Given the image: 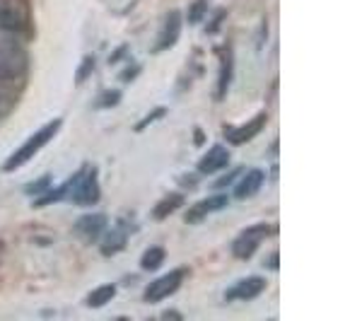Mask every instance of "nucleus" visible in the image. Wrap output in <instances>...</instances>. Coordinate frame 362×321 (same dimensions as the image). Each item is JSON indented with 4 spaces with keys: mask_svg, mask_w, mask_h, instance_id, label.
Masks as SVG:
<instances>
[{
    "mask_svg": "<svg viewBox=\"0 0 362 321\" xmlns=\"http://www.w3.org/2000/svg\"><path fill=\"white\" fill-rule=\"evenodd\" d=\"M27 56L17 34L0 27V80H15L25 73Z\"/></svg>",
    "mask_w": 362,
    "mask_h": 321,
    "instance_id": "obj_1",
    "label": "nucleus"
},
{
    "mask_svg": "<svg viewBox=\"0 0 362 321\" xmlns=\"http://www.w3.org/2000/svg\"><path fill=\"white\" fill-rule=\"evenodd\" d=\"M61 126H63V121H61V119H54V121H49V124H44L37 133H34L32 138L27 140V143H22L20 148L15 150V155L10 157V160L3 165V172H15V169L25 167L27 162L32 160V157L44 148V145H49V143H51V138L56 136L58 128H61Z\"/></svg>",
    "mask_w": 362,
    "mask_h": 321,
    "instance_id": "obj_2",
    "label": "nucleus"
},
{
    "mask_svg": "<svg viewBox=\"0 0 362 321\" xmlns=\"http://www.w3.org/2000/svg\"><path fill=\"white\" fill-rule=\"evenodd\" d=\"M268 235H271V227L264 223L247 227V230L239 232V237L235 239V244H232V254H235L237 259H251Z\"/></svg>",
    "mask_w": 362,
    "mask_h": 321,
    "instance_id": "obj_3",
    "label": "nucleus"
},
{
    "mask_svg": "<svg viewBox=\"0 0 362 321\" xmlns=\"http://www.w3.org/2000/svg\"><path fill=\"white\" fill-rule=\"evenodd\" d=\"M184 276H186V271H172V273H167V276L155 278L153 283H148V288H145V293H143L145 302H148V305H157V302L172 297L181 288V283H184Z\"/></svg>",
    "mask_w": 362,
    "mask_h": 321,
    "instance_id": "obj_4",
    "label": "nucleus"
},
{
    "mask_svg": "<svg viewBox=\"0 0 362 321\" xmlns=\"http://www.w3.org/2000/svg\"><path fill=\"white\" fill-rule=\"evenodd\" d=\"M99 196H102V191H99V182H97V169H90V172H85L83 177H80V182L73 186L68 198L75 206H95L99 201Z\"/></svg>",
    "mask_w": 362,
    "mask_h": 321,
    "instance_id": "obj_5",
    "label": "nucleus"
},
{
    "mask_svg": "<svg viewBox=\"0 0 362 321\" xmlns=\"http://www.w3.org/2000/svg\"><path fill=\"white\" fill-rule=\"evenodd\" d=\"M0 27L15 34L27 27V8L20 0H0Z\"/></svg>",
    "mask_w": 362,
    "mask_h": 321,
    "instance_id": "obj_6",
    "label": "nucleus"
},
{
    "mask_svg": "<svg viewBox=\"0 0 362 321\" xmlns=\"http://www.w3.org/2000/svg\"><path fill=\"white\" fill-rule=\"evenodd\" d=\"M266 121H268V116L266 114H259V116H254L251 121H247L244 126H225V140L230 145H244V143H249L251 138H256L261 131H264V126H266Z\"/></svg>",
    "mask_w": 362,
    "mask_h": 321,
    "instance_id": "obj_7",
    "label": "nucleus"
},
{
    "mask_svg": "<svg viewBox=\"0 0 362 321\" xmlns=\"http://www.w3.org/2000/svg\"><path fill=\"white\" fill-rule=\"evenodd\" d=\"M179 37H181V13L179 10H169L160 37H157V42L153 46V54H162V51L172 49V46L179 42Z\"/></svg>",
    "mask_w": 362,
    "mask_h": 321,
    "instance_id": "obj_8",
    "label": "nucleus"
},
{
    "mask_svg": "<svg viewBox=\"0 0 362 321\" xmlns=\"http://www.w3.org/2000/svg\"><path fill=\"white\" fill-rule=\"evenodd\" d=\"M109 218L104 213H92V215H83V218L75 223V235H78L83 242H97L99 237L107 232Z\"/></svg>",
    "mask_w": 362,
    "mask_h": 321,
    "instance_id": "obj_9",
    "label": "nucleus"
},
{
    "mask_svg": "<svg viewBox=\"0 0 362 321\" xmlns=\"http://www.w3.org/2000/svg\"><path fill=\"white\" fill-rule=\"evenodd\" d=\"M264 290H266V280L264 278H261V276H249V278H244V280H239V283L232 285V288L225 293V300L227 302L254 300V297H259Z\"/></svg>",
    "mask_w": 362,
    "mask_h": 321,
    "instance_id": "obj_10",
    "label": "nucleus"
},
{
    "mask_svg": "<svg viewBox=\"0 0 362 321\" xmlns=\"http://www.w3.org/2000/svg\"><path fill=\"white\" fill-rule=\"evenodd\" d=\"M227 162H230V150L223 148V145H215V148H210L208 153L201 157V162H198V174H218L227 167Z\"/></svg>",
    "mask_w": 362,
    "mask_h": 321,
    "instance_id": "obj_11",
    "label": "nucleus"
},
{
    "mask_svg": "<svg viewBox=\"0 0 362 321\" xmlns=\"http://www.w3.org/2000/svg\"><path fill=\"white\" fill-rule=\"evenodd\" d=\"M244 177L239 179L235 186V198L237 201H244V198H251L254 194H259V189L264 186L266 174L261 169H249V172H242Z\"/></svg>",
    "mask_w": 362,
    "mask_h": 321,
    "instance_id": "obj_12",
    "label": "nucleus"
},
{
    "mask_svg": "<svg viewBox=\"0 0 362 321\" xmlns=\"http://www.w3.org/2000/svg\"><path fill=\"white\" fill-rule=\"evenodd\" d=\"M83 174H85V169H80V172H75L63 186H58V189L51 186L46 194L37 196V201H34V208H44V206H49V203H56V201H63V198H68L70 191H73V186L80 182V177H83Z\"/></svg>",
    "mask_w": 362,
    "mask_h": 321,
    "instance_id": "obj_13",
    "label": "nucleus"
},
{
    "mask_svg": "<svg viewBox=\"0 0 362 321\" xmlns=\"http://www.w3.org/2000/svg\"><path fill=\"white\" fill-rule=\"evenodd\" d=\"M227 206V198L220 194V196H210L206 198L203 203H198L196 208H191L189 213H186V223H201L203 218H206L208 213H215V210H223Z\"/></svg>",
    "mask_w": 362,
    "mask_h": 321,
    "instance_id": "obj_14",
    "label": "nucleus"
},
{
    "mask_svg": "<svg viewBox=\"0 0 362 321\" xmlns=\"http://www.w3.org/2000/svg\"><path fill=\"white\" fill-rule=\"evenodd\" d=\"M126 244H128V232L121 230V227H116V230H112L107 237L102 239V254L112 256L116 252H124Z\"/></svg>",
    "mask_w": 362,
    "mask_h": 321,
    "instance_id": "obj_15",
    "label": "nucleus"
},
{
    "mask_svg": "<svg viewBox=\"0 0 362 321\" xmlns=\"http://www.w3.org/2000/svg\"><path fill=\"white\" fill-rule=\"evenodd\" d=\"M184 203V196L181 194H169L167 198H162L160 203L153 208V220H165L174 210H179V206Z\"/></svg>",
    "mask_w": 362,
    "mask_h": 321,
    "instance_id": "obj_16",
    "label": "nucleus"
},
{
    "mask_svg": "<svg viewBox=\"0 0 362 321\" xmlns=\"http://www.w3.org/2000/svg\"><path fill=\"white\" fill-rule=\"evenodd\" d=\"M230 83H232V54H230V46H225L223 49V73H220V83H218V92H215V99H225Z\"/></svg>",
    "mask_w": 362,
    "mask_h": 321,
    "instance_id": "obj_17",
    "label": "nucleus"
},
{
    "mask_svg": "<svg viewBox=\"0 0 362 321\" xmlns=\"http://www.w3.org/2000/svg\"><path fill=\"white\" fill-rule=\"evenodd\" d=\"M114 297H116V288H114V285H102V288H95L90 295H87V307L99 309V307L109 305Z\"/></svg>",
    "mask_w": 362,
    "mask_h": 321,
    "instance_id": "obj_18",
    "label": "nucleus"
},
{
    "mask_svg": "<svg viewBox=\"0 0 362 321\" xmlns=\"http://www.w3.org/2000/svg\"><path fill=\"white\" fill-rule=\"evenodd\" d=\"M167 259V252L162 247H150L148 252L143 254V259H140V266H143V271H157L162 264H165Z\"/></svg>",
    "mask_w": 362,
    "mask_h": 321,
    "instance_id": "obj_19",
    "label": "nucleus"
},
{
    "mask_svg": "<svg viewBox=\"0 0 362 321\" xmlns=\"http://www.w3.org/2000/svg\"><path fill=\"white\" fill-rule=\"evenodd\" d=\"M92 70H95V58L92 56H85L83 63L78 66V73H75V85H83L87 78L92 75Z\"/></svg>",
    "mask_w": 362,
    "mask_h": 321,
    "instance_id": "obj_20",
    "label": "nucleus"
},
{
    "mask_svg": "<svg viewBox=\"0 0 362 321\" xmlns=\"http://www.w3.org/2000/svg\"><path fill=\"white\" fill-rule=\"evenodd\" d=\"M49 189H51V174H46V177H42V179H37V182L29 184L27 189H25V194L27 196H42Z\"/></svg>",
    "mask_w": 362,
    "mask_h": 321,
    "instance_id": "obj_21",
    "label": "nucleus"
},
{
    "mask_svg": "<svg viewBox=\"0 0 362 321\" xmlns=\"http://www.w3.org/2000/svg\"><path fill=\"white\" fill-rule=\"evenodd\" d=\"M206 13H208V0H196L189 10V22L191 25H198V22H203Z\"/></svg>",
    "mask_w": 362,
    "mask_h": 321,
    "instance_id": "obj_22",
    "label": "nucleus"
},
{
    "mask_svg": "<svg viewBox=\"0 0 362 321\" xmlns=\"http://www.w3.org/2000/svg\"><path fill=\"white\" fill-rule=\"evenodd\" d=\"M121 102V92L119 90H107L102 97L97 99V107L99 109H109V107H114V104H119Z\"/></svg>",
    "mask_w": 362,
    "mask_h": 321,
    "instance_id": "obj_23",
    "label": "nucleus"
},
{
    "mask_svg": "<svg viewBox=\"0 0 362 321\" xmlns=\"http://www.w3.org/2000/svg\"><path fill=\"white\" fill-rule=\"evenodd\" d=\"M242 172H244V169H242V167L232 169V172H230V174H225V177H223V179H218V182H215L213 186H215V189H227V186H230L232 182H237V177H239V174H242Z\"/></svg>",
    "mask_w": 362,
    "mask_h": 321,
    "instance_id": "obj_24",
    "label": "nucleus"
},
{
    "mask_svg": "<svg viewBox=\"0 0 362 321\" xmlns=\"http://www.w3.org/2000/svg\"><path fill=\"white\" fill-rule=\"evenodd\" d=\"M162 116H165V107L155 109V112H153V114H150V116H148V119H145V121H140V124L136 126V131H143V128H145V126H148V124H153V121H155V119H162Z\"/></svg>",
    "mask_w": 362,
    "mask_h": 321,
    "instance_id": "obj_25",
    "label": "nucleus"
},
{
    "mask_svg": "<svg viewBox=\"0 0 362 321\" xmlns=\"http://www.w3.org/2000/svg\"><path fill=\"white\" fill-rule=\"evenodd\" d=\"M225 15H227V13H225V8H220V10H218V15L213 17V22H210V25L206 27V34H215V29H218V27H220V22L225 20Z\"/></svg>",
    "mask_w": 362,
    "mask_h": 321,
    "instance_id": "obj_26",
    "label": "nucleus"
},
{
    "mask_svg": "<svg viewBox=\"0 0 362 321\" xmlns=\"http://www.w3.org/2000/svg\"><path fill=\"white\" fill-rule=\"evenodd\" d=\"M268 268H271V271H278V252L268 259Z\"/></svg>",
    "mask_w": 362,
    "mask_h": 321,
    "instance_id": "obj_27",
    "label": "nucleus"
},
{
    "mask_svg": "<svg viewBox=\"0 0 362 321\" xmlns=\"http://www.w3.org/2000/svg\"><path fill=\"white\" fill-rule=\"evenodd\" d=\"M126 51H128L126 46H121L119 54H114V56H112V63H116V61H119V58H124V56H126Z\"/></svg>",
    "mask_w": 362,
    "mask_h": 321,
    "instance_id": "obj_28",
    "label": "nucleus"
},
{
    "mask_svg": "<svg viewBox=\"0 0 362 321\" xmlns=\"http://www.w3.org/2000/svg\"><path fill=\"white\" fill-rule=\"evenodd\" d=\"M162 319H179L181 321V312H165L162 314Z\"/></svg>",
    "mask_w": 362,
    "mask_h": 321,
    "instance_id": "obj_29",
    "label": "nucleus"
},
{
    "mask_svg": "<svg viewBox=\"0 0 362 321\" xmlns=\"http://www.w3.org/2000/svg\"><path fill=\"white\" fill-rule=\"evenodd\" d=\"M194 138H196V143H203V133H201V131H196V136H194Z\"/></svg>",
    "mask_w": 362,
    "mask_h": 321,
    "instance_id": "obj_30",
    "label": "nucleus"
},
{
    "mask_svg": "<svg viewBox=\"0 0 362 321\" xmlns=\"http://www.w3.org/2000/svg\"><path fill=\"white\" fill-rule=\"evenodd\" d=\"M3 256H5V244L0 242V261H3Z\"/></svg>",
    "mask_w": 362,
    "mask_h": 321,
    "instance_id": "obj_31",
    "label": "nucleus"
}]
</instances>
